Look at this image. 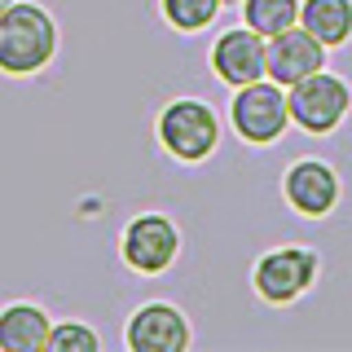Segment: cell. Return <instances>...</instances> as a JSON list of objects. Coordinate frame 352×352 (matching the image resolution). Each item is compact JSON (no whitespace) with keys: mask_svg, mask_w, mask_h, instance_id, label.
Wrapping results in <instances>:
<instances>
[{"mask_svg":"<svg viewBox=\"0 0 352 352\" xmlns=\"http://www.w3.org/2000/svg\"><path fill=\"white\" fill-rule=\"evenodd\" d=\"M53 44H58V36H53V22L44 9L9 5L0 14V71L9 75L40 71L53 58Z\"/></svg>","mask_w":352,"mask_h":352,"instance_id":"cell-1","label":"cell"},{"mask_svg":"<svg viewBox=\"0 0 352 352\" xmlns=\"http://www.w3.org/2000/svg\"><path fill=\"white\" fill-rule=\"evenodd\" d=\"M286 106H291V119L300 128L330 132L348 110V84L335 80V75H326V71H313V75H304V80L291 84Z\"/></svg>","mask_w":352,"mask_h":352,"instance_id":"cell-2","label":"cell"},{"mask_svg":"<svg viewBox=\"0 0 352 352\" xmlns=\"http://www.w3.org/2000/svg\"><path fill=\"white\" fill-rule=\"evenodd\" d=\"M159 137L176 159L194 163V159H207V154L216 150L220 124L203 102H172L163 110V119H159Z\"/></svg>","mask_w":352,"mask_h":352,"instance_id":"cell-3","label":"cell"},{"mask_svg":"<svg viewBox=\"0 0 352 352\" xmlns=\"http://www.w3.org/2000/svg\"><path fill=\"white\" fill-rule=\"evenodd\" d=\"M286 119H291V106H286L278 80L273 84H242V93L234 97V128L242 132L247 141H273L278 132L286 128Z\"/></svg>","mask_w":352,"mask_h":352,"instance_id":"cell-4","label":"cell"},{"mask_svg":"<svg viewBox=\"0 0 352 352\" xmlns=\"http://www.w3.org/2000/svg\"><path fill=\"white\" fill-rule=\"evenodd\" d=\"M317 273V256L304 247H286V251H273L256 264V291L273 304H286L313 282Z\"/></svg>","mask_w":352,"mask_h":352,"instance_id":"cell-5","label":"cell"},{"mask_svg":"<svg viewBox=\"0 0 352 352\" xmlns=\"http://www.w3.org/2000/svg\"><path fill=\"white\" fill-rule=\"evenodd\" d=\"M322 58H326V44L313 36V31H295V27H286L278 31V36L269 40V49H264V62H269V75L278 84L291 88L295 80H304V75H313V71H322Z\"/></svg>","mask_w":352,"mask_h":352,"instance_id":"cell-6","label":"cell"},{"mask_svg":"<svg viewBox=\"0 0 352 352\" xmlns=\"http://www.w3.org/2000/svg\"><path fill=\"white\" fill-rule=\"evenodd\" d=\"M176 247H181L176 229L163 216H141V220H132L128 234H124V260L141 273H163L176 260Z\"/></svg>","mask_w":352,"mask_h":352,"instance_id":"cell-7","label":"cell"},{"mask_svg":"<svg viewBox=\"0 0 352 352\" xmlns=\"http://www.w3.org/2000/svg\"><path fill=\"white\" fill-rule=\"evenodd\" d=\"M190 344L185 317L168 304H146L128 326V348L132 352H181Z\"/></svg>","mask_w":352,"mask_h":352,"instance_id":"cell-8","label":"cell"},{"mask_svg":"<svg viewBox=\"0 0 352 352\" xmlns=\"http://www.w3.org/2000/svg\"><path fill=\"white\" fill-rule=\"evenodd\" d=\"M212 66L220 80L229 84H256L260 75H269V62H264V44L260 31H225L220 44L212 49Z\"/></svg>","mask_w":352,"mask_h":352,"instance_id":"cell-9","label":"cell"},{"mask_svg":"<svg viewBox=\"0 0 352 352\" xmlns=\"http://www.w3.org/2000/svg\"><path fill=\"white\" fill-rule=\"evenodd\" d=\"M335 194H339V181L326 163L308 159V163H295V168L286 172V198H291L304 216H326L330 207H335Z\"/></svg>","mask_w":352,"mask_h":352,"instance_id":"cell-10","label":"cell"},{"mask_svg":"<svg viewBox=\"0 0 352 352\" xmlns=\"http://www.w3.org/2000/svg\"><path fill=\"white\" fill-rule=\"evenodd\" d=\"M0 348L9 352H40L49 348V317L31 304H14L0 313Z\"/></svg>","mask_w":352,"mask_h":352,"instance_id":"cell-11","label":"cell"},{"mask_svg":"<svg viewBox=\"0 0 352 352\" xmlns=\"http://www.w3.org/2000/svg\"><path fill=\"white\" fill-rule=\"evenodd\" d=\"M300 18L326 49H335L352 36V0H304Z\"/></svg>","mask_w":352,"mask_h":352,"instance_id":"cell-12","label":"cell"},{"mask_svg":"<svg viewBox=\"0 0 352 352\" xmlns=\"http://www.w3.org/2000/svg\"><path fill=\"white\" fill-rule=\"evenodd\" d=\"M242 14H247L251 31H260V36H278V31L295 27V18H300V0H247Z\"/></svg>","mask_w":352,"mask_h":352,"instance_id":"cell-13","label":"cell"},{"mask_svg":"<svg viewBox=\"0 0 352 352\" xmlns=\"http://www.w3.org/2000/svg\"><path fill=\"white\" fill-rule=\"evenodd\" d=\"M220 5H225V0H163V14H168L172 27L198 31V27H207V22L216 18Z\"/></svg>","mask_w":352,"mask_h":352,"instance_id":"cell-14","label":"cell"},{"mask_svg":"<svg viewBox=\"0 0 352 352\" xmlns=\"http://www.w3.org/2000/svg\"><path fill=\"white\" fill-rule=\"evenodd\" d=\"M49 348L53 352H97V335L93 330H84V326H58V330H49Z\"/></svg>","mask_w":352,"mask_h":352,"instance_id":"cell-15","label":"cell"},{"mask_svg":"<svg viewBox=\"0 0 352 352\" xmlns=\"http://www.w3.org/2000/svg\"><path fill=\"white\" fill-rule=\"evenodd\" d=\"M9 5H14V0H0V14H5V9H9Z\"/></svg>","mask_w":352,"mask_h":352,"instance_id":"cell-16","label":"cell"}]
</instances>
